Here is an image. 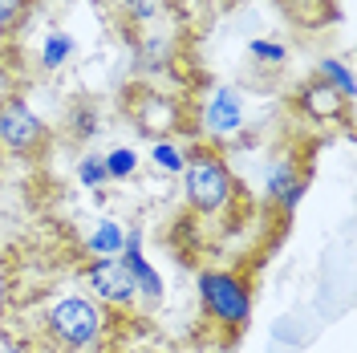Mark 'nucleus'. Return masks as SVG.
<instances>
[{"instance_id":"1","label":"nucleus","mask_w":357,"mask_h":353,"mask_svg":"<svg viewBox=\"0 0 357 353\" xmlns=\"http://www.w3.org/2000/svg\"><path fill=\"white\" fill-rule=\"evenodd\" d=\"M106 329H110V317L102 305H93L86 296H61L49 317H45V333L61 345V350H73V353H86V350H98L106 341Z\"/></svg>"},{"instance_id":"2","label":"nucleus","mask_w":357,"mask_h":353,"mask_svg":"<svg viewBox=\"0 0 357 353\" xmlns=\"http://www.w3.org/2000/svg\"><path fill=\"white\" fill-rule=\"evenodd\" d=\"M183 187H187V203L195 211H203V216H211V211L231 203L236 175H231V167L223 163V155L215 147H195L187 167H183Z\"/></svg>"},{"instance_id":"3","label":"nucleus","mask_w":357,"mask_h":353,"mask_svg":"<svg viewBox=\"0 0 357 353\" xmlns=\"http://www.w3.org/2000/svg\"><path fill=\"white\" fill-rule=\"evenodd\" d=\"M199 296H203V309L207 317L223 325V329H244L248 325V313H252V292L240 276L231 272H199Z\"/></svg>"},{"instance_id":"4","label":"nucleus","mask_w":357,"mask_h":353,"mask_svg":"<svg viewBox=\"0 0 357 353\" xmlns=\"http://www.w3.org/2000/svg\"><path fill=\"white\" fill-rule=\"evenodd\" d=\"M0 147L13 158H41L49 151V126L13 93L0 98Z\"/></svg>"},{"instance_id":"5","label":"nucleus","mask_w":357,"mask_h":353,"mask_svg":"<svg viewBox=\"0 0 357 353\" xmlns=\"http://www.w3.org/2000/svg\"><path fill=\"white\" fill-rule=\"evenodd\" d=\"M122 102H126V114L138 122V130L146 134H171V130H183V122H187L183 102L175 93H162V89L130 86Z\"/></svg>"},{"instance_id":"6","label":"nucleus","mask_w":357,"mask_h":353,"mask_svg":"<svg viewBox=\"0 0 357 353\" xmlns=\"http://www.w3.org/2000/svg\"><path fill=\"white\" fill-rule=\"evenodd\" d=\"M86 280L114 309H126V305H134V296H138V285H134V272L126 268V260H102L98 256L86 268Z\"/></svg>"},{"instance_id":"7","label":"nucleus","mask_w":357,"mask_h":353,"mask_svg":"<svg viewBox=\"0 0 357 353\" xmlns=\"http://www.w3.org/2000/svg\"><path fill=\"white\" fill-rule=\"evenodd\" d=\"M301 191H305V175H296V163L289 155L276 158L268 171V199L280 203V211H292L301 203Z\"/></svg>"},{"instance_id":"8","label":"nucleus","mask_w":357,"mask_h":353,"mask_svg":"<svg viewBox=\"0 0 357 353\" xmlns=\"http://www.w3.org/2000/svg\"><path fill=\"white\" fill-rule=\"evenodd\" d=\"M296 106H301V114H305V118H312V122H329V118H337V110H341V106H349V98H341V93H337L325 77H317V82H309V86L301 89Z\"/></svg>"},{"instance_id":"9","label":"nucleus","mask_w":357,"mask_h":353,"mask_svg":"<svg viewBox=\"0 0 357 353\" xmlns=\"http://www.w3.org/2000/svg\"><path fill=\"white\" fill-rule=\"evenodd\" d=\"M98 122H102V110L93 98H73L66 106V134L73 142H89L98 134Z\"/></svg>"},{"instance_id":"10","label":"nucleus","mask_w":357,"mask_h":353,"mask_svg":"<svg viewBox=\"0 0 357 353\" xmlns=\"http://www.w3.org/2000/svg\"><path fill=\"white\" fill-rule=\"evenodd\" d=\"M203 122L211 126L215 134H227L240 126V98L231 93V89H220L215 98H211V106H207V114H203Z\"/></svg>"},{"instance_id":"11","label":"nucleus","mask_w":357,"mask_h":353,"mask_svg":"<svg viewBox=\"0 0 357 353\" xmlns=\"http://www.w3.org/2000/svg\"><path fill=\"white\" fill-rule=\"evenodd\" d=\"M37 4L41 0H0V45L13 41L24 24H29V17L37 13Z\"/></svg>"},{"instance_id":"12","label":"nucleus","mask_w":357,"mask_h":353,"mask_svg":"<svg viewBox=\"0 0 357 353\" xmlns=\"http://www.w3.org/2000/svg\"><path fill=\"white\" fill-rule=\"evenodd\" d=\"M118 243H122V236H118V227H114V223H102V227L93 232V240H89V248H93V252H102V256H114V252H118Z\"/></svg>"},{"instance_id":"13","label":"nucleus","mask_w":357,"mask_h":353,"mask_svg":"<svg viewBox=\"0 0 357 353\" xmlns=\"http://www.w3.org/2000/svg\"><path fill=\"white\" fill-rule=\"evenodd\" d=\"M102 163H106V175L122 179V175H130V171H134V163H138V158H134V151H114V155L102 158Z\"/></svg>"},{"instance_id":"14","label":"nucleus","mask_w":357,"mask_h":353,"mask_svg":"<svg viewBox=\"0 0 357 353\" xmlns=\"http://www.w3.org/2000/svg\"><path fill=\"white\" fill-rule=\"evenodd\" d=\"M155 163L162 167V171H183V163H178V151L171 147V142H158V147H155Z\"/></svg>"},{"instance_id":"15","label":"nucleus","mask_w":357,"mask_h":353,"mask_svg":"<svg viewBox=\"0 0 357 353\" xmlns=\"http://www.w3.org/2000/svg\"><path fill=\"white\" fill-rule=\"evenodd\" d=\"M73 45L66 41V37H49V45H45V66L53 69V66H61V57H66Z\"/></svg>"},{"instance_id":"16","label":"nucleus","mask_w":357,"mask_h":353,"mask_svg":"<svg viewBox=\"0 0 357 353\" xmlns=\"http://www.w3.org/2000/svg\"><path fill=\"white\" fill-rule=\"evenodd\" d=\"M82 179H86V183H102V179H110V175H106V163H102V158L82 163Z\"/></svg>"},{"instance_id":"17","label":"nucleus","mask_w":357,"mask_h":353,"mask_svg":"<svg viewBox=\"0 0 357 353\" xmlns=\"http://www.w3.org/2000/svg\"><path fill=\"white\" fill-rule=\"evenodd\" d=\"M252 53H256V57H272V61H280V57H284V49H280V45H264V41L252 45Z\"/></svg>"},{"instance_id":"18","label":"nucleus","mask_w":357,"mask_h":353,"mask_svg":"<svg viewBox=\"0 0 357 353\" xmlns=\"http://www.w3.org/2000/svg\"><path fill=\"white\" fill-rule=\"evenodd\" d=\"M8 296H13V280H8V276L0 272V309L8 305Z\"/></svg>"}]
</instances>
